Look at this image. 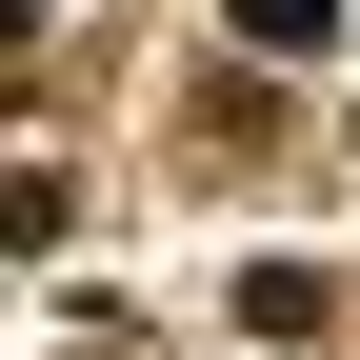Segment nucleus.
<instances>
[{"instance_id": "f257e3e1", "label": "nucleus", "mask_w": 360, "mask_h": 360, "mask_svg": "<svg viewBox=\"0 0 360 360\" xmlns=\"http://www.w3.org/2000/svg\"><path fill=\"white\" fill-rule=\"evenodd\" d=\"M220 20H240V60H321V40H340V0H220Z\"/></svg>"}]
</instances>
